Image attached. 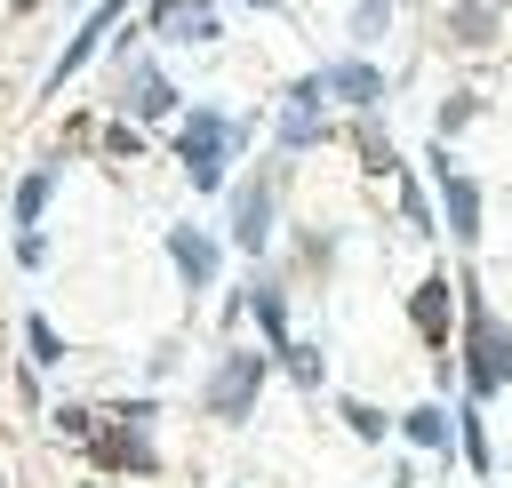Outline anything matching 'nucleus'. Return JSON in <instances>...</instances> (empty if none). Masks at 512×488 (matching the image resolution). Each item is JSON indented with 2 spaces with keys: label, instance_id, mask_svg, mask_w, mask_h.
<instances>
[{
  "label": "nucleus",
  "instance_id": "nucleus-1",
  "mask_svg": "<svg viewBox=\"0 0 512 488\" xmlns=\"http://www.w3.org/2000/svg\"><path fill=\"white\" fill-rule=\"evenodd\" d=\"M456 368H464V392L472 400L512 392V336H504V320L488 312V296L472 280L456 288Z\"/></svg>",
  "mask_w": 512,
  "mask_h": 488
},
{
  "label": "nucleus",
  "instance_id": "nucleus-2",
  "mask_svg": "<svg viewBox=\"0 0 512 488\" xmlns=\"http://www.w3.org/2000/svg\"><path fill=\"white\" fill-rule=\"evenodd\" d=\"M248 136H256L248 120H232V112H216V104H192L184 128H176V160H184L192 192H224V168H232V152H240Z\"/></svg>",
  "mask_w": 512,
  "mask_h": 488
},
{
  "label": "nucleus",
  "instance_id": "nucleus-3",
  "mask_svg": "<svg viewBox=\"0 0 512 488\" xmlns=\"http://www.w3.org/2000/svg\"><path fill=\"white\" fill-rule=\"evenodd\" d=\"M264 376H272V352H264V344H256V352H224V360H216V376L200 384V408H208L216 424H248V416H256Z\"/></svg>",
  "mask_w": 512,
  "mask_h": 488
},
{
  "label": "nucleus",
  "instance_id": "nucleus-4",
  "mask_svg": "<svg viewBox=\"0 0 512 488\" xmlns=\"http://www.w3.org/2000/svg\"><path fill=\"white\" fill-rule=\"evenodd\" d=\"M272 216H280V176L272 168H256L248 184H232V248H264L272 240Z\"/></svg>",
  "mask_w": 512,
  "mask_h": 488
},
{
  "label": "nucleus",
  "instance_id": "nucleus-5",
  "mask_svg": "<svg viewBox=\"0 0 512 488\" xmlns=\"http://www.w3.org/2000/svg\"><path fill=\"white\" fill-rule=\"evenodd\" d=\"M432 184H440V208H448V240L472 248V240H480V184H472L464 168H448V144L432 152Z\"/></svg>",
  "mask_w": 512,
  "mask_h": 488
},
{
  "label": "nucleus",
  "instance_id": "nucleus-6",
  "mask_svg": "<svg viewBox=\"0 0 512 488\" xmlns=\"http://www.w3.org/2000/svg\"><path fill=\"white\" fill-rule=\"evenodd\" d=\"M120 56H128V40H120ZM120 104H128V120H168V112H176V88H168V72H160L152 56H128Z\"/></svg>",
  "mask_w": 512,
  "mask_h": 488
},
{
  "label": "nucleus",
  "instance_id": "nucleus-7",
  "mask_svg": "<svg viewBox=\"0 0 512 488\" xmlns=\"http://www.w3.org/2000/svg\"><path fill=\"white\" fill-rule=\"evenodd\" d=\"M88 456H96L104 472H160V456H152V440H144V424H96V440H88Z\"/></svg>",
  "mask_w": 512,
  "mask_h": 488
},
{
  "label": "nucleus",
  "instance_id": "nucleus-8",
  "mask_svg": "<svg viewBox=\"0 0 512 488\" xmlns=\"http://www.w3.org/2000/svg\"><path fill=\"white\" fill-rule=\"evenodd\" d=\"M320 96H328V104L368 112V104H384V72H376L368 56H344V64H328V72H320Z\"/></svg>",
  "mask_w": 512,
  "mask_h": 488
},
{
  "label": "nucleus",
  "instance_id": "nucleus-9",
  "mask_svg": "<svg viewBox=\"0 0 512 488\" xmlns=\"http://www.w3.org/2000/svg\"><path fill=\"white\" fill-rule=\"evenodd\" d=\"M120 16H128V0H104V8H88V16H80V32L64 40V56L48 64V88H64V72H80V64H88V56L104 48V32H112Z\"/></svg>",
  "mask_w": 512,
  "mask_h": 488
},
{
  "label": "nucleus",
  "instance_id": "nucleus-10",
  "mask_svg": "<svg viewBox=\"0 0 512 488\" xmlns=\"http://www.w3.org/2000/svg\"><path fill=\"white\" fill-rule=\"evenodd\" d=\"M168 264H176V280L200 296V288L216 280V232H200V224H176V232H168Z\"/></svg>",
  "mask_w": 512,
  "mask_h": 488
},
{
  "label": "nucleus",
  "instance_id": "nucleus-11",
  "mask_svg": "<svg viewBox=\"0 0 512 488\" xmlns=\"http://www.w3.org/2000/svg\"><path fill=\"white\" fill-rule=\"evenodd\" d=\"M240 312H256L264 352H280V344H288V288H280V272H256V280L240 288Z\"/></svg>",
  "mask_w": 512,
  "mask_h": 488
},
{
  "label": "nucleus",
  "instance_id": "nucleus-12",
  "mask_svg": "<svg viewBox=\"0 0 512 488\" xmlns=\"http://www.w3.org/2000/svg\"><path fill=\"white\" fill-rule=\"evenodd\" d=\"M408 312H416V336L432 352H448V272H424L416 296H408Z\"/></svg>",
  "mask_w": 512,
  "mask_h": 488
},
{
  "label": "nucleus",
  "instance_id": "nucleus-13",
  "mask_svg": "<svg viewBox=\"0 0 512 488\" xmlns=\"http://www.w3.org/2000/svg\"><path fill=\"white\" fill-rule=\"evenodd\" d=\"M152 32H168V40H216V8L208 0H152Z\"/></svg>",
  "mask_w": 512,
  "mask_h": 488
},
{
  "label": "nucleus",
  "instance_id": "nucleus-14",
  "mask_svg": "<svg viewBox=\"0 0 512 488\" xmlns=\"http://www.w3.org/2000/svg\"><path fill=\"white\" fill-rule=\"evenodd\" d=\"M272 368H288V376H296L304 392H320V384H328V352H320V344H296V336H288V344L272 352Z\"/></svg>",
  "mask_w": 512,
  "mask_h": 488
},
{
  "label": "nucleus",
  "instance_id": "nucleus-15",
  "mask_svg": "<svg viewBox=\"0 0 512 488\" xmlns=\"http://www.w3.org/2000/svg\"><path fill=\"white\" fill-rule=\"evenodd\" d=\"M400 440H416V448H448V408H440V400L408 408V416H400Z\"/></svg>",
  "mask_w": 512,
  "mask_h": 488
},
{
  "label": "nucleus",
  "instance_id": "nucleus-16",
  "mask_svg": "<svg viewBox=\"0 0 512 488\" xmlns=\"http://www.w3.org/2000/svg\"><path fill=\"white\" fill-rule=\"evenodd\" d=\"M456 440H464V464H472V472H496V448H488V424H480L472 400L456 408Z\"/></svg>",
  "mask_w": 512,
  "mask_h": 488
},
{
  "label": "nucleus",
  "instance_id": "nucleus-17",
  "mask_svg": "<svg viewBox=\"0 0 512 488\" xmlns=\"http://www.w3.org/2000/svg\"><path fill=\"white\" fill-rule=\"evenodd\" d=\"M320 136H328V120H320V112H296V104L280 112V152H304V144H320Z\"/></svg>",
  "mask_w": 512,
  "mask_h": 488
},
{
  "label": "nucleus",
  "instance_id": "nucleus-18",
  "mask_svg": "<svg viewBox=\"0 0 512 488\" xmlns=\"http://www.w3.org/2000/svg\"><path fill=\"white\" fill-rule=\"evenodd\" d=\"M24 344H32V368H56V360H64V336H56V328H48L40 312L24 320Z\"/></svg>",
  "mask_w": 512,
  "mask_h": 488
},
{
  "label": "nucleus",
  "instance_id": "nucleus-19",
  "mask_svg": "<svg viewBox=\"0 0 512 488\" xmlns=\"http://www.w3.org/2000/svg\"><path fill=\"white\" fill-rule=\"evenodd\" d=\"M488 24H496V0H464V8L448 16V32H456V40H488Z\"/></svg>",
  "mask_w": 512,
  "mask_h": 488
},
{
  "label": "nucleus",
  "instance_id": "nucleus-20",
  "mask_svg": "<svg viewBox=\"0 0 512 488\" xmlns=\"http://www.w3.org/2000/svg\"><path fill=\"white\" fill-rule=\"evenodd\" d=\"M48 184H56V176H24V184H16V224H24V232L40 224V208H48Z\"/></svg>",
  "mask_w": 512,
  "mask_h": 488
},
{
  "label": "nucleus",
  "instance_id": "nucleus-21",
  "mask_svg": "<svg viewBox=\"0 0 512 488\" xmlns=\"http://www.w3.org/2000/svg\"><path fill=\"white\" fill-rule=\"evenodd\" d=\"M472 112H480V96H472V88H456V96L440 104V144H448V136H456V128L472 120Z\"/></svg>",
  "mask_w": 512,
  "mask_h": 488
},
{
  "label": "nucleus",
  "instance_id": "nucleus-22",
  "mask_svg": "<svg viewBox=\"0 0 512 488\" xmlns=\"http://www.w3.org/2000/svg\"><path fill=\"white\" fill-rule=\"evenodd\" d=\"M56 432H64V440H96V408L64 400V408H56Z\"/></svg>",
  "mask_w": 512,
  "mask_h": 488
},
{
  "label": "nucleus",
  "instance_id": "nucleus-23",
  "mask_svg": "<svg viewBox=\"0 0 512 488\" xmlns=\"http://www.w3.org/2000/svg\"><path fill=\"white\" fill-rule=\"evenodd\" d=\"M344 424H352L360 440H384V408H368V400H344Z\"/></svg>",
  "mask_w": 512,
  "mask_h": 488
},
{
  "label": "nucleus",
  "instance_id": "nucleus-24",
  "mask_svg": "<svg viewBox=\"0 0 512 488\" xmlns=\"http://www.w3.org/2000/svg\"><path fill=\"white\" fill-rule=\"evenodd\" d=\"M384 16H392V0H360V8H352V40H376Z\"/></svg>",
  "mask_w": 512,
  "mask_h": 488
},
{
  "label": "nucleus",
  "instance_id": "nucleus-25",
  "mask_svg": "<svg viewBox=\"0 0 512 488\" xmlns=\"http://www.w3.org/2000/svg\"><path fill=\"white\" fill-rule=\"evenodd\" d=\"M360 152H368L376 168H400V152H392V136H384V128H360Z\"/></svg>",
  "mask_w": 512,
  "mask_h": 488
},
{
  "label": "nucleus",
  "instance_id": "nucleus-26",
  "mask_svg": "<svg viewBox=\"0 0 512 488\" xmlns=\"http://www.w3.org/2000/svg\"><path fill=\"white\" fill-rule=\"evenodd\" d=\"M16 264H24V272H40V264H48V240H40V224H32V232H16Z\"/></svg>",
  "mask_w": 512,
  "mask_h": 488
},
{
  "label": "nucleus",
  "instance_id": "nucleus-27",
  "mask_svg": "<svg viewBox=\"0 0 512 488\" xmlns=\"http://www.w3.org/2000/svg\"><path fill=\"white\" fill-rule=\"evenodd\" d=\"M248 8H280V0H248Z\"/></svg>",
  "mask_w": 512,
  "mask_h": 488
},
{
  "label": "nucleus",
  "instance_id": "nucleus-28",
  "mask_svg": "<svg viewBox=\"0 0 512 488\" xmlns=\"http://www.w3.org/2000/svg\"><path fill=\"white\" fill-rule=\"evenodd\" d=\"M16 8H40V0H16Z\"/></svg>",
  "mask_w": 512,
  "mask_h": 488
},
{
  "label": "nucleus",
  "instance_id": "nucleus-29",
  "mask_svg": "<svg viewBox=\"0 0 512 488\" xmlns=\"http://www.w3.org/2000/svg\"><path fill=\"white\" fill-rule=\"evenodd\" d=\"M88 488H104V480H88Z\"/></svg>",
  "mask_w": 512,
  "mask_h": 488
}]
</instances>
